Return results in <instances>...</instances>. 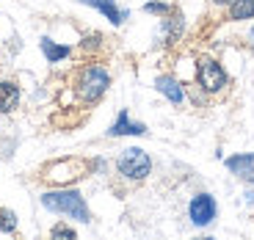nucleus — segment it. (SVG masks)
I'll return each mask as SVG.
<instances>
[{"label":"nucleus","mask_w":254,"mask_h":240,"mask_svg":"<svg viewBox=\"0 0 254 240\" xmlns=\"http://www.w3.org/2000/svg\"><path fill=\"white\" fill-rule=\"evenodd\" d=\"M188 213H190V221L196 224V227H207L216 218V202H213V196H207V193L193 196Z\"/></svg>","instance_id":"obj_5"},{"label":"nucleus","mask_w":254,"mask_h":240,"mask_svg":"<svg viewBox=\"0 0 254 240\" xmlns=\"http://www.w3.org/2000/svg\"><path fill=\"white\" fill-rule=\"evenodd\" d=\"M249 45H252V50H254V28H252V33H249Z\"/></svg>","instance_id":"obj_16"},{"label":"nucleus","mask_w":254,"mask_h":240,"mask_svg":"<svg viewBox=\"0 0 254 240\" xmlns=\"http://www.w3.org/2000/svg\"><path fill=\"white\" fill-rule=\"evenodd\" d=\"M199 83H202L204 91H218L227 86V75L213 58H202L199 61Z\"/></svg>","instance_id":"obj_4"},{"label":"nucleus","mask_w":254,"mask_h":240,"mask_svg":"<svg viewBox=\"0 0 254 240\" xmlns=\"http://www.w3.org/2000/svg\"><path fill=\"white\" fill-rule=\"evenodd\" d=\"M42 204H45L47 210H53V213H64V215L77 218V221H83V224L91 218L89 207H86V202H83V196L77 193V190H56V193H45L42 196Z\"/></svg>","instance_id":"obj_1"},{"label":"nucleus","mask_w":254,"mask_h":240,"mask_svg":"<svg viewBox=\"0 0 254 240\" xmlns=\"http://www.w3.org/2000/svg\"><path fill=\"white\" fill-rule=\"evenodd\" d=\"M42 50H45V56H47V61H61V58H66L69 56V47H61V45H53L50 39H42Z\"/></svg>","instance_id":"obj_12"},{"label":"nucleus","mask_w":254,"mask_h":240,"mask_svg":"<svg viewBox=\"0 0 254 240\" xmlns=\"http://www.w3.org/2000/svg\"><path fill=\"white\" fill-rule=\"evenodd\" d=\"M17 229V218L11 210H0V232H14Z\"/></svg>","instance_id":"obj_13"},{"label":"nucleus","mask_w":254,"mask_h":240,"mask_svg":"<svg viewBox=\"0 0 254 240\" xmlns=\"http://www.w3.org/2000/svg\"><path fill=\"white\" fill-rule=\"evenodd\" d=\"M80 3L100 8V11L105 14V17H108L111 22H114V25H119L122 19H125V11H119V8H116V3H114V0H80Z\"/></svg>","instance_id":"obj_9"},{"label":"nucleus","mask_w":254,"mask_h":240,"mask_svg":"<svg viewBox=\"0 0 254 240\" xmlns=\"http://www.w3.org/2000/svg\"><path fill=\"white\" fill-rule=\"evenodd\" d=\"M227 169L232 171V174H238L241 180H246V182L254 185V152L252 155H235V158H229Z\"/></svg>","instance_id":"obj_6"},{"label":"nucleus","mask_w":254,"mask_h":240,"mask_svg":"<svg viewBox=\"0 0 254 240\" xmlns=\"http://www.w3.org/2000/svg\"><path fill=\"white\" fill-rule=\"evenodd\" d=\"M19 102V91L14 83H0V114H8L14 111Z\"/></svg>","instance_id":"obj_10"},{"label":"nucleus","mask_w":254,"mask_h":240,"mask_svg":"<svg viewBox=\"0 0 254 240\" xmlns=\"http://www.w3.org/2000/svg\"><path fill=\"white\" fill-rule=\"evenodd\" d=\"M111 135H144L146 133V127L144 124H135V121L127 119V111H122L119 119H116V124L108 130Z\"/></svg>","instance_id":"obj_7"},{"label":"nucleus","mask_w":254,"mask_h":240,"mask_svg":"<svg viewBox=\"0 0 254 240\" xmlns=\"http://www.w3.org/2000/svg\"><path fill=\"white\" fill-rule=\"evenodd\" d=\"M155 89H158L160 94L169 97L174 105H180V102H183V97H185V94H183V86H180L174 77H158V80H155Z\"/></svg>","instance_id":"obj_8"},{"label":"nucleus","mask_w":254,"mask_h":240,"mask_svg":"<svg viewBox=\"0 0 254 240\" xmlns=\"http://www.w3.org/2000/svg\"><path fill=\"white\" fill-rule=\"evenodd\" d=\"M213 3H227V0H213Z\"/></svg>","instance_id":"obj_17"},{"label":"nucleus","mask_w":254,"mask_h":240,"mask_svg":"<svg viewBox=\"0 0 254 240\" xmlns=\"http://www.w3.org/2000/svg\"><path fill=\"white\" fill-rule=\"evenodd\" d=\"M229 17L232 19H252L254 17V0H232Z\"/></svg>","instance_id":"obj_11"},{"label":"nucleus","mask_w":254,"mask_h":240,"mask_svg":"<svg viewBox=\"0 0 254 240\" xmlns=\"http://www.w3.org/2000/svg\"><path fill=\"white\" fill-rule=\"evenodd\" d=\"M146 11H152V14H166V11H169V6H163V3H146Z\"/></svg>","instance_id":"obj_15"},{"label":"nucleus","mask_w":254,"mask_h":240,"mask_svg":"<svg viewBox=\"0 0 254 240\" xmlns=\"http://www.w3.org/2000/svg\"><path fill=\"white\" fill-rule=\"evenodd\" d=\"M116 166H119V171L127 180H144L149 174V169H152V160H149V155L144 149H135L133 146V149L122 152V158L116 160Z\"/></svg>","instance_id":"obj_3"},{"label":"nucleus","mask_w":254,"mask_h":240,"mask_svg":"<svg viewBox=\"0 0 254 240\" xmlns=\"http://www.w3.org/2000/svg\"><path fill=\"white\" fill-rule=\"evenodd\" d=\"M108 83H111L108 72L100 69V66H89V69L80 75V80H77V94H80V100L94 102V100H100V97L105 94Z\"/></svg>","instance_id":"obj_2"},{"label":"nucleus","mask_w":254,"mask_h":240,"mask_svg":"<svg viewBox=\"0 0 254 240\" xmlns=\"http://www.w3.org/2000/svg\"><path fill=\"white\" fill-rule=\"evenodd\" d=\"M53 238H75V229H69V227H53Z\"/></svg>","instance_id":"obj_14"}]
</instances>
